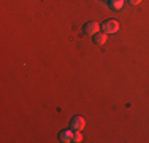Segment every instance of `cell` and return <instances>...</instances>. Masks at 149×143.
Wrapping results in <instances>:
<instances>
[{
  "instance_id": "1",
  "label": "cell",
  "mask_w": 149,
  "mask_h": 143,
  "mask_svg": "<svg viewBox=\"0 0 149 143\" xmlns=\"http://www.w3.org/2000/svg\"><path fill=\"white\" fill-rule=\"evenodd\" d=\"M102 29H103L105 34H114L119 30V22L116 19H108L102 24Z\"/></svg>"
},
{
  "instance_id": "2",
  "label": "cell",
  "mask_w": 149,
  "mask_h": 143,
  "mask_svg": "<svg viewBox=\"0 0 149 143\" xmlns=\"http://www.w3.org/2000/svg\"><path fill=\"white\" fill-rule=\"evenodd\" d=\"M70 127L73 129V130H83L84 127H86V119H84L83 116H74L72 121H70Z\"/></svg>"
},
{
  "instance_id": "3",
  "label": "cell",
  "mask_w": 149,
  "mask_h": 143,
  "mask_svg": "<svg viewBox=\"0 0 149 143\" xmlns=\"http://www.w3.org/2000/svg\"><path fill=\"white\" fill-rule=\"evenodd\" d=\"M73 129H65V130H60L59 132V140L63 142V143H68V142H73Z\"/></svg>"
},
{
  "instance_id": "4",
  "label": "cell",
  "mask_w": 149,
  "mask_h": 143,
  "mask_svg": "<svg viewBox=\"0 0 149 143\" xmlns=\"http://www.w3.org/2000/svg\"><path fill=\"white\" fill-rule=\"evenodd\" d=\"M102 26L98 22H95V21H91V22H87L86 26H84V32H86L87 35H95L98 32V29Z\"/></svg>"
},
{
  "instance_id": "5",
  "label": "cell",
  "mask_w": 149,
  "mask_h": 143,
  "mask_svg": "<svg viewBox=\"0 0 149 143\" xmlns=\"http://www.w3.org/2000/svg\"><path fill=\"white\" fill-rule=\"evenodd\" d=\"M108 3L113 10H120L124 6V0H109Z\"/></svg>"
},
{
  "instance_id": "6",
  "label": "cell",
  "mask_w": 149,
  "mask_h": 143,
  "mask_svg": "<svg viewBox=\"0 0 149 143\" xmlns=\"http://www.w3.org/2000/svg\"><path fill=\"white\" fill-rule=\"evenodd\" d=\"M106 41V35L105 34H95L94 35V43H97V45H103V43Z\"/></svg>"
},
{
  "instance_id": "7",
  "label": "cell",
  "mask_w": 149,
  "mask_h": 143,
  "mask_svg": "<svg viewBox=\"0 0 149 143\" xmlns=\"http://www.w3.org/2000/svg\"><path fill=\"white\" fill-rule=\"evenodd\" d=\"M73 142H76V143L81 142V134H79V130H74V134H73Z\"/></svg>"
},
{
  "instance_id": "8",
  "label": "cell",
  "mask_w": 149,
  "mask_h": 143,
  "mask_svg": "<svg viewBox=\"0 0 149 143\" xmlns=\"http://www.w3.org/2000/svg\"><path fill=\"white\" fill-rule=\"evenodd\" d=\"M130 5H138V3H141V0H129Z\"/></svg>"
}]
</instances>
